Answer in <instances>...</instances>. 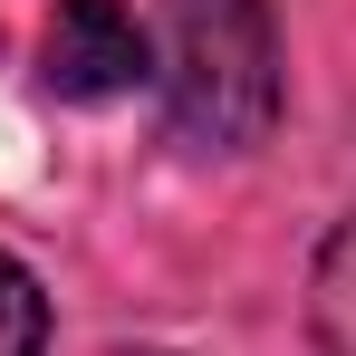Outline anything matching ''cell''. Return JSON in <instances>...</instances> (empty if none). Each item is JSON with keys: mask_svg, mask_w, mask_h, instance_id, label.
Here are the masks:
<instances>
[{"mask_svg": "<svg viewBox=\"0 0 356 356\" xmlns=\"http://www.w3.org/2000/svg\"><path fill=\"white\" fill-rule=\"evenodd\" d=\"M164 135L193 154H250L280 125V19L270 0H154Z\"/></svg>", "mask_w": 356, "mask_h": 356, "instance_id": "6da1fadb", "label": "cell"}, {"mask_svg": "<svg viewBox=\"0 0 356 356\" xmlns=\"http://www.w3.org/2000/svg\"><path fill=\"white\" fill-rule=\"evenodd\" d=\"M39 87L67 106H116L154 87V29L125 0H58L39 19Z\"/></svg>", "mask_w": 356, "mask_h": 356, "instance_id": "7a4b0ae2", "label": "cell"}, {"mask_svg": "<svg viewBox=\"0 0 356 356\" xmlns=\"http://www.w3.org/2000/svg\"><path fill=\"white\" fill-rule=\"evenodd\" d=\"M308 327H318V347H327V356H356V212L327 232V250H318V280H308Z\"/></svg>", "mask_w": 356, "mask_h": 356, "instance_id": "3957f363", "label": "cell"}, {"mask_svg": "<svg viewBox=\"0 0 356 356\" xmlns=\"http://www.w3.org/2000/svg\"><path fill=\"white\" fill-rule=\"evenodd\" d=\"M39 347H49V289L19 260H0V356H39Z\"/></svg>", "mask_w": 356, "mask_h": 356, "instance_id": "277c9868", "label": "cell"}]
</instances>
